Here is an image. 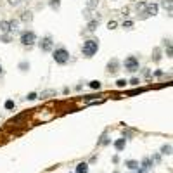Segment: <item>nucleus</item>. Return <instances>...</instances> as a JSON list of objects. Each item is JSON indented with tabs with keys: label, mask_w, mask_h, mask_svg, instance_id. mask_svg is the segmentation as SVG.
I'll return each mask as SVG.
<instances>
[{
	"label": "nucleus",
	"mask_w": 173,
	"mask_h": 173,
	"mask_svg": "<svg viewBox=\"0 0 173 173\" xmlns=\"http://www.w3.org/2000/svg\"><path fill=\"white\" fill-rule=\"evenodd\" d=\"M145 5H147V4H144V2H138V4H137V11H145Z\"/></svg>",
	"instance_id": "obj_24"
},
{
	"label": "nucleus",
	"mask_w": 173,
	"mask_h": 173,
	"mask_svg": "<svg viewBox=\"0 0 173 173\" xmlns=\"http://www.w3.org/2000/svg\"><path fill=\"white\" fill-rule=\"evenodd\" d=\"M23 71H26V68H29V64H26V62H21V66H19Z\"/></svg>",
	"instance_id": "obj_31"
},
{
	"label": "nucleus",
	"mask_w": 173,
	"mask_h": 173,
	"mask_svg": "<svg viewBox=\"0 0 173 173\" xmlns=\"http://www.w3.org/2000/svg\"><path fill=\"white\" fill-rule=\"evenodd\" d=\"M144 14L145 16H156V14H158V5H156V4H147Z\"/></svg>",
	"instance_id": "obj_6"
},
{
	"label": "nucleus",
	"mask_w": 173,
	"mask_h": 173,
	"mask_svg": "<svg viewBox=\"0 0 173 173\" xmlns=\"http://www.w3.org/2000/svg\"><path fill=\"white\" fill-rule=\"evenodd\" d=\"M36 97H38V95H36L35 92H31V94H28V97H26V99H28V100H35Z\"/></svg>",
	"instance_id": "obj_28"
},
{
	"label": "nucleus",
	"mask_w": 173,
	"mask_h": 173,
	"mask_svg": "<svg viewBox=\"0 0 173 173\" xmlns=\"http://www.w3.org/2000/svg\"><path fill=\"white\" fill-rule=\"evenodd\" d=\"M38 45H40V50H43V52H50L52 47H54V42H52L50 36H45V38H42V40H40Z\"/></svg>",
	"instance_id": "obj_5"
},
{
	"label": "nucleus",
	"mask_w": 173,
	"mask_h": 173,
	"mask_svg": "<svg viewBox=\"0 0 173 173\" xmlns=\"http://www.w3.org/2000/svg\"><path fill=\"white\" fill-rule=\"evenodd\" d=\"M161 5H163V9H165V11H168V14H171V0H163V2H161Z\"/></svg>",
	"instance_id": "obj_14"
},
{
	"label": "nucleus",
	"mask_w": 173,
	"mask_h": 173,
	"mask_svg": "<svg viewBox=\"0 0 173 173\" xmlns=\"http://www.w3.org/2000/svg\"><path fill=\"white\" fill-rule=\"evenodd\" d=\"M2 42H4V43H9V42H11V35L5 33L4 36H2Z\"/></svg>",
	"instance_id": "obj_25"
},
{
	"label": "nucleus",
	"mask_w": 173,
	"mask_h": 173,
	"mask_svg": "<svg viewBox=\"0 0 173 173\" xmlns=\"http://www.w3.org/2000/svg\"><path fill=\"white\" fill-rule=\"evenodd\" d=\"M159 59H161V55H159V48H156V50H154V61L158 62Z\"/></svg>",
	"instance_id": "obj_26"
},
{
	"label": "nucleus",
	"mask_w": 173,
	"mask_h": 173,
	"mask_svg": "<svg viewBox=\"0 0 173 173\" xmlns=\"http://www.w3.org/2000/svg\"><path fill=\"white\" fill-rule=\"evenodd\" d=\"M99 5V0H88V9H95Z\"/></svg>",
	"instance_id": "obj_22"
},
{
	"label": "nucleus",
	"mask_w": 173,
	"mask_h": 173,
	"mask_svg": "<svg viewBox=\"0 0 173 173\" xmlns=\"http://www.w3.org/2000/svg\"><path fill=\"white\" fill-rule=\"evenodd\" d=\"M125 165H126V168H128V170H138V163H137V161H133V159L126 161Z\"/></svg>",
	"instance_id": "obj_15"
},
{
	"label": "nucleus",
	"mask_w": 173,
	"mask_h": 173,
	"mask_svg": "<svg viewBox=\"0 0 173 173\" xmlns=\"http://www.w3.org/2000/svg\"><path fill=\"white\" fill-rule=\"evenodd\" d=\"M54 95H55V90L48 88V90H43L40 94V99H48V97H54Z\"/></svg>",
	"instance_id": "obj_10"
},
{
	"label": "nucleus",
	"mask_w": 173,
	"mask_h": 173,
	"mask_svg": "<svg viewBox=\"0 0 173 173\" xmlns=\"http://www.w3.org/2000/svg\"><path fill=\"white\" fill-rule=\"evenodd\" d=\"M35 42H36V35L33 31H23L21 33V43L24 45V47H31Z\"/></svg>",
	"instance_id": "obj_3"
},
{
	"label": "nucleus",
	"mask_w": 173,
	"mask_h": 173,
	"mask_svg": "<svg viewBox=\"0 0 173 173\" xmlns=\"http://www.w3.org/2000/svg\"><path fill=\"white\" fill-rule=\"evenodd\" d=\"M114 173H118V171H114Z\"/></svg>",
	"instance_id": "obj_36"
},
{
	"label": "nucleus",
	"mask_w": 173,
	"mask_h": 173,
	"mask_svg": "<svg viewBox=\"0 0 173 173\" xmlns=\"http://www.w3.org/2000/svg\"><path fill=\"white\" fill-rule=\"evenodd\" d=\"M88 85H90V88H94V90L100 88V82H99V80H94V82H90Z\"/></svg>",
	"instance_id": "obj_18"
},
{
	"label": "nucleus",
	"mask_w": 173,
	"mask_h": 173,
	"mask_svg": "<svg viewBox=\"0 0 173 173\" xmlns=\"http://www.w3.org/2000/svg\"><path fill=\"white\" fill-rule=\"evenodd\" d=\"M87 171H88V165L87 163H80L76 166V173H87Z\"/></svg>",
	"instance_id": "obj_12"
},
{
	"label": "nucleus",
	"mask_w": 173,
	"mask_h": 173,
	"mask_svg": "<svg viewBox=\"0 0 173 173\" xmlns=\"http://www.w3.org/2000/svg\"><path fill=\"white\" fill-rule=\"evenodd\" d=\"M125 145H126V138H118L116 142H114V149L116 151H123Z\"/></svg>",
	"instance_id": "obj_9"
},
{
	"label": "nucleus",
	"mask_w": 173,
	"mask_h": 173,
	"mask_svg": "<svg viewBox=\"0 0 173 173\" xmlns=\"http://www.w3.org/2000/svg\"><path fill=\"white\" fill-rule=\"evenodd\" d=\"M121 14H123V16H126V14H128V7H125L123 11H121Z\"/></svg>",
	"instance_id": "obj_34"
},
{
	"label": "nucleus",
	"mask_w": 173,
	"mask_h": 173,
	"mask_svg": "<svg viewBox=\"0 0 173 173\" xmlns=\"http://www.w3.org/2000/svg\"><path fill=\"white\" fill-rule=\"evenodd\" d=\"M48 5L52 7V9H59V5H61V0H48Z\"/></svg>",
	"instance_id": "obj_19"
},
{
	"label": "nucleus",
	"mask_w": 173,
	"mask_h": 173,
	"mask_svg": "<svg viewBox=\"0 0 173 173\" xmlns=\"http://www.w3.org/2000/svg\"><path fill=\"white\" fill-rule=\"evenodd\" d=\"M161 154H171V145L170 144H166L161 147Z\"/></svg>",
	"instance_id": "obj_17"
},
{
	"label": "nucleus",
	"mask_w": 173,
	"mask_h": 173,
	"mask_svg": "<svg viewBox=\"0 0 173 173\" xmlns=\"http://www.w3.org/2000/svg\"><path fill=\"white\" fill-rule=\"evenodd\" d=\"M116 85L119 87V88H123L125 85H126V80H118V82H116Z\"/></svg>",
	"instance_id": "obj_27"
},
{
	"label": "nucleus",
	"mask_w": 173,
	"mask_h": 173,
	"mask_svg": "<svg viewBox=\"0 0 173 173\" xmlns=\"http://www.w3.org/2000/svg\"><path fill=\"white\" fill-rule=\"evenodd\" d=\"M5 109H14V102H12V100H7V102H5Z\"/></svg>",
	"instance_id": "obj_29"
},
{
	"label": "nucleus",
	"mask_w": 173,
	"mask_h": 173,
	"mask_svg": "<svg viewBox=\"0 0 173 173\" xmlns=\"http://www.w3.org/2000/svg\"><path fill=\"white\" fill-rule=\"evenodd\" d=\"M133 26V23H131V21H125L123 23V28H131Z\"/></svg>",
	"instance_id": "obj_30"
},
{
	"label": "nucleus",
	"mask_w": 173,
	"mask_h": 173,
	"mask_svg": "<svg viewBox=\"0 0 173 173\" xmlns=\"http://www.w3.org/2000/svg\"><path fill=\"white\" fill-rule=\"evenodd\" d=\"M97 26H99V17H97V19H92L88 23V29H90V31H94Z\"/></svg>",
	"instance_id": "obj_16"
},
{
	"label": "nucleus",
	"mask_w": 173,
	"mask_h": 173,
	"mask_svg": "<svg viewBox=\"0 0 173 173\" xmlns=\"http://www.w3.org/2000/svg\"><path fill=\"white\" fill-rule=\"evenodd\" d=\"M21 21L31 23V21H33V12H31V11H23V12H21Z\"/></svg>",
	"instance_id": "obj_7"
},
{
	"label": "nucleus",
	"mask_w": 173,
	"mask_h": 173,
	"mask_svg": "<svg viewBox=\"0 0 173 173\" xmlns=\"http://www.w3.org/2000/svg\"><path fill=\"white\" fill-rule=\"evenodd\" d=\"M165 45H166V54H168V57H171V43H170V40H165Z\"/></svg>",
	"instance_id": "obj_21"
},
{
	"label": "nucleus",
	"mask_w": 173,
	"mask_h": 173,
	"mask_svg": "<svg viewBox=\"0 0 173 173\" xmlns=\"http://www.w3.org/2000/svg\"><path fill=\"white\" fill-rule=\"evenodd\" d=\"M2 73H4V69H2V64H0V76H2Z\"/></svg>",
	"instance_id": "obj_35"
},
{
	"label": "nucleus",
	"mask_w": 173,
	"mask_h": 173,
	"mask_svg": "<svg viewBox=\"0 0 173 173\" xmlns=\"http://www.w3.org/2000/svg\"><path fill=\"white\" fill-rule=\"evenodd\" d=\"M54 61L57 64H66L69 61V52L64 47H59L54 50Z\"/></svg>",
	"instance_id": "obj_2"
},
{
	"label": "nucleus",
	"mask_w": 173,
	"mask_h": 173,
	"mask_svg": "<svg viewBox=\"0 0 173 173\" xmlns=\"http://www.w3.org/2000/svg\"><path fill=\"white\" fill-rule=\"evenodd\" d=\"M118 26V23H116V21H114V19H113V21H109V23H107V28H109V29H114V28H116Z\"/></svg>",
	"instance_id": "obj_23"
},
{
	"label": "nucleus",
	"mask_w": 173,
	"mask_h": 173,
	"mask_svg": "<svg viewBox=\"0 0 173 173\" xmlns=\"http://www.w3.org/2000/svg\"><path fill=\"white\" fill-rule=\"evenodd\" d=\"M9 26H11V31H12V33H16V31H17V21H9Z\"/></svg>",
	"instance_id": "obj_20"
},
{
	"label": "nucleus",
	"mask_w": 173,
	"mask_h": 173,
	"mask_svg": "<svg viewBox=\"0 0 173 173\" xmlns=\"http://www.w3.org/2000/svg\"><path fill=\"white\" fill-rule=\"evenodd\" d=\"M19 2H21V0H9V4H11V5H19Z\"/></svg>",
	"instance_id": "obj_32"
},
{
	"label": "nucleus",
	"mask_w": 173,
	"mask_h": 173,
	"mask_svg": "<svg viewBox=\"0 0 173 173\" xmlns=\"http://www.w3.org/2000/svg\"><path fill=\"white\" fill-rule=\"evenodd\" d=\"M97 50H99V40L90 38V40L83 42L82 52H83V55H85V57H92V55H95Z\"/></svg>",
	"instance_id": "obj_1"
},
{
	"label": "nucleus",
	"mask_w": 173,
	"mask_h": 173,
	"mask_svg": "<svg viewBox=\"0 0 173 173\" xmlns=\"http://www.w3.org/2000/svg\"><path fill=\"white\" fill-rule=\"evenodd\" d=\"M118 68H119V62H118L116 59L109 61V64H107V71H109V73H116Z\"/></svg>",
	"instance_id": "obj_8"
},
{
	"label": "nucleus",
	"mask_w": 173,
	"mask_h": 173,
	"mask_svg": "<svg viewBox=\"0 0 173 173\" xmlns=\"http://www.w3.org/2000/svg\"><path fill=\"white\" fill-rule=\"evenodd\" d=\"M123 64H125V69H128L130 73H135V71H138V59L135 57V55L126 57Z\"/></svg>",
	"instance_id": "obj_4"
},
{
	"label": "nucleus",
	"mask_w": 173,
	"mask_h": 173,
	"mask_svg": "<svg viewBox=\"0 0 173 173\" xmlns=\"http://www.w3.org/2000/svg\"><path fill=\"white\" fill-rule=\"evenodd\" d=\"M0 31H4V33H9V31H11L9 21H0Z\"/></svg>",
	"instance_id": "obj_13"
},
{
	"label": "nucleus",
	"mask_w": 173,
	"mask_h": 173,
	"mask_svg": "<svg viewBox=\"0 0 173 173\" xmlns=\"http://www.w3.org/2000/svg\"><path fill=\"white\" fill-rule=\"evenodd\" d=\"M130 83H131V85H138V80H137V78H131Z\"/></svg>",
	"instance_id": "obj_33"
},
{
	"label": "nucleus",
	"mask_w": 173,
	"mask_h": 173,
	"mask_svg": "<svg viewBox=\"0 0 173 173\" xmlns=\"http://www.w3.org/2000/svg\"><path fill=\"white\" fill-rule=\"evenodd\" d=\"M151 165H152V159L151 158H145L144 161H142V165H138V166H142V170H144V171H147V170L151 168Z\"/></svg>",
	"instance_id": "obj_11"
}]
</instances>
